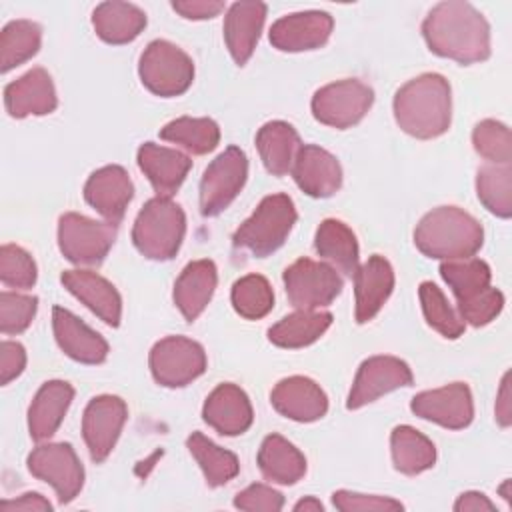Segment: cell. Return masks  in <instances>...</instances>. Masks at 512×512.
<instances>
[{
  "instance_id": "47",
  "label": "cell",
  "mask_w": 512,
  "mask_h": 512,
  "mask_svg": "<svg viewBox=\"0 0 512 512\" xmlns=\"http://www.w3.org/2000/svg\"><path fill=\"white\" fill-rule=\"evenodd\" d=\"M234 506L248 512H278L284 506V496L266 484H250L248 488L236 494Z\"/></svg>"
},
{
  "instance_id": "52",
  "label": "cell",
  "mask_w": 512,
  "mask_h": 512,
  "mask_svg": "<svg viewBox=\"0 0 512 512\" xmlns=\"http://www.w3.org/2000/svg\"><path fill=\"white\" fill-rule=\"evenodd\" d=\"M512 410H510V374L506 372L498 390V400H496V420L502 428L510 426L512 422Z\"/></svg>"
},
{
  "instance_id": "9",
  "label": "cell",
  "mask_w": 512,
  "mask_h": 512,
  "mask_svg": "<svg viewBox=\"0 0 512 512\" xmlns=\"http://www.w3.org/2000/svg\"><path fill=\"white\" fill-rule=\"evenodd\" d=\"M248 176V158L238 146H228L218 154L200 180V212L218 216L240 194Z\"/></svg>"
},
{
  "instance_id": "3",
  "label": "cell",
  "mask_w": 512,
  "mask_h": 512,
  "mask_svg": "<svg viewBox=\"0 0 512 512\" xmlns=\"http://www.w3.org/2000/svg\"><path fill=\"white\" fill-rule=\"evenodd\" d=\"M484 242L480 222L458 206H440L428 212L414 230L416 248L428 258H472Z\"/></svg>"
},
{
  "instance_id": "50",
  "label": "cell",
  "mask_w": 512,
  "mask_h": 512,
  "mask_svg": "<svg viewBox=\"0 0 512 512\" xmlns=\"http://www.w3.org/2000/svg\"><path fill=\"white\" fill-rule=\"evenodd\" d=\"M2 512H50L52 504L38 492H26L14 500H2Z\"/></svg>"
},
{
  "instance_id": "21",
  "label": "cell",
  "mask_w": 512,
  "mask_h": 512,
  "mask_svg": "<svg viewBox=\"0 0 512 512\" xmlns=\"http://www.w3.org/2000/svg\"><path fill=\"white\" fill-rule=\"evenodd\" d=\"M204 422L222 436H238L252 424L254 412L246 392L236 384L216 386L202 408Z\"/></svg>"
},
{
  "instance_id": "4",
  "label": "cell",
  "mask_w": 512,
  "mask_h": 512,
  "mask_svg": "<svg viewBox=\"0 0 512 512\" xmlns=\"http://www.w3.org/2000/svg\"><path fill=\"white\" fill-rule=\"evenodd\" d=\"M186 232L184 210L170 198L156 196L138 212L132 242L150 260H170L180 250Z\"/></svg>"
},
{
  "instance_id": "17",
  "label": "cell",
  "mask_w": 512,
  "mask_h": 512,
  "mask_svg": "<svg viewBox=\"0 0 512 512\" xmlns=\"http://www.w3.org/2000/svg\"><path fill=\"white\" fill-rule=\"evenodd\" d=\"M134 186L122 166H104L90 174L84 184L86 202L108 222L118 224L132 200Z\"/></svg>"
},
{
  "instance_id": "12",
  "label": "cell",
  "mask_w": 512,
  "mask_h": 512,
  "mask_svg": "<svg viewBox=\"0 0 512 512\" xmlns=\"http://www.w3.org/2000/svg\"><path fill=\"white\" fill-rule=\"evenodd\" d=\"M28 470L38 480L48 482L62 504L72 502L84 486V468L66 442L42 444L28 456Z\"/></svg>"
},
{
  "instance_id": "14",
  "label": "cell",
  "mask_w": 512,
  "mask_h": 512,
  "mask_svg": "<svg viewBox=\"0 0 512 512\" xmlns=\"http://www.w3.org/2000/svg\"><path fill=\"white\" fill-rule=\"evenodd\" d=\"M412 384L410 366L396 356H372L364 360L356 372L348 394L346 408L358 410L380 396Z\"/></svg>"
},
{
  "instance_id": "15",
  "label": "cell",
  "mask_w": 512,
  "mask_h": 512,
  "mask_svg": "<svg viewBox=\"0 0 512 512\" xmlns=\"http://www.w3.org/2000/svg\"><path fill=\"white\" fill-rule=\"evenodd\" d=\"M410 408L416 416L450 430L466 428L474 418L472 392L464 382H452L436 390L420 392L412 398Z\"/></svg>"
},
{
  "instance_id": "40",
  "label": "cell",
  "mask_w": 512,
  "mask_h": 512,
  "mask_svg": "<svg viewBox=\"0 0 512 512\" xmlns=\"http://www.w3.org/2000/svg\"><path fill=\"white\" fill-rule=\"evenodd\" d=\"M232 306L246 320L264 318L274 306V292L270 282L260 274H248L232 286Z\"/></svg>"
},
{
  "instance_id": "46",
  "label": "cell",
  "mask_w": 512,
  "mask_h": 512,
  "mask_svg": "<svg viewBox=\"0 0 512 512\" xmlns=\"http://www.w3.org/2000/svg\"><path fill=\"white\" fill-rule=\"evenodd\" d=\"M332 504L342 512H388L404 508L394 498L378 494H360L350 490H336L332 494Z\"/></svg>"
},
{
  "instance_id": "37",
  "label": "cell",
  "mask_w": 512,
  "mask_h": 512,
  "mask_svg": "<svg viewBox=\"0 0 512 512\" xmlns=\"http://www.w3.org/2000/svg\"><path fill=\"white\" fill-rule=\"evenodd\" d=\"M42 40V28L32 20H12L2 28L0 34V70L10 72L12 68L30 60Z\"/></svg>"
},
{
  "instance_id": "49",
  "label": "cell",
  "mask_w": 512,
  "mask_h": 512,
  "mask_svg": "<svg viewBox=\"0 0 512 512\" xmlns=\"http://www.w3.org/2000/svg\"><path fill=\"white\" fill-rule=\"evenodd\" d=\"M172 8L188 20H208L224 10V2L218 0H176Z\"/></svg>"
},
{
  "instance_id": "2",
  "label": "cell",
  "mask_w": 512,
  "mask_h": 512,
  "mask_svg": "<svg viewBox=\"0 0 512 512\" xmlns=\"http://www.w3.org/2000/svg\"><path fill=\"white\" fill-rule=\"evenodd\" d=\"M396 124L410 136L430 140L450 128L452 96L444 76L426 72L406 82L394 96Z\"/></svg>"
},
{
  "instance_id": "39",
  "label": "cell",
  "mask_w": 512,
  "mask_h": 512,
  "mask_svg": "<svg viewBox=\"0 0 512 512\" xmlns=\"http://www.w3.org/2000/svg\"><path fill=\"white\" fill-rule=\"evenodd\" d=\"M476 194L488 212L498 218L512 214V168L510 164H488L478 170Z\"/></svg>"
},
{
  "instance_id": "42",
  "label": "cell",
  "mask_w": 512,
  "mask_h": 512,
  "mask_svg": "<svg viewBox=\"0 0 512 512\" xmlns=\"http://www.w3.org/2000/svg\"><path fill=\"white\" fill-rule=\"evenodd\" d=\"M472 144L474 150L492 164H510L512 140L506 124L498 120L478 122L472 132Z\"/></svg>"
},
{
  "instance_id": "44",
  "label": "cell",
  "mask_w": 512,
  "mask_h": 512,
  "mask_svg": "<svg viewBox=\"0 0 512 512\" xmlns=\"http://www.w3.org/2000/svg\"><path fill=\"white\" fill-rule=\"evenodd\" d=\"M0 280L12 288H32L36 282L32 256L16 244H4L0 248Z\"/></svg>"
},
{
  "instance_id": "30",
  "label": "cell",
  "mask_w": 512,
  "mask_h": 512,
  "mask_svg": "<svg viewBox=\"0 0 512 512\" xmlns=\"http://www.w3.org/2000/svg\"><path fill=\"white\" fill-rule=\"evenodd\" d=\"M92 26L104 42L128 44L144 30L146 14L128 2H102L92 12Z\"/></svg>"
},
{
  "instance_id": "22",
  "label": "cell",
  "mask_w": 512,
  "mask_h": 512,
  "mask_svg": "<svg viewBox=\"0 0 512 512\" xmlns=\"http://www.w3.org/2000/svg\"><path fill=\"white\" fill-rule=\"evenodd\" d=\"M394 288V270L390 262L374 254L354 274V294H356V322H370L380 308L386 304Z\"/></svg>"
},
{
  "instance_id": "27",
  "label": "cell",
  "mask_w": 512,
  "mask_h": 512,
  "mask_svg": "<svg viewBox=\"0 0 512 512\" xmlns=\"http://www.w3.org/2000/svg\"><path fill=\"white\" fill-rule=\"evenodd\" d=\"M216 282L218 272L212 260H194L184 266L174 284V304L188 322H194L204 312Z\"/></svg>"
},
{
  "instance_id": "1",
  "label": "cell",
  "mask_w": 512,
  "mask_h": 512,
  "mask_svg": "<svg viewBox=\"0 0 512 512\" xmlns=\"http://www.w3.org/2000/svg\"><path fill=\"white\" fill-rule=\"evenodd\" d=\"M422 34L434 54L460 64L490 56V26L472 4L462 0L436 4L422 22Z\"/></svg>"
},
{
  "instance_id": "24",
  "label": "cell",
  "mask_w": 512,
  "mask_h": 512,
  "mask_svg": "<svg viewBox=\"0 0 512 512\" xmlns=\"http://www.w3.org/2000/svg\"><path fill=\"white\" fill-rule=\"evenodd\" d=\"M264 20L266 4L258 0L234 2L228 8L224 18V42L238 66H244L250 60L258 44Z\"/></svg>"
},
{
  "instance_id": "43",
  "label": "cell",
  "mask_w": 512,
  "mask_h": 512,
  "mask_svg": "<svg viewBox=\"0 0 512 512\" xmlns=\"http://www.w3.org/2000/svg\"><path fill=\"white\" fill-rule=\"evenodd\" d=\"M36 308H38L36 296H26V294L4 290L0 294V330H2V334L24 332L36 316Z\"/></svg>"
},
{
  "instance_id": "28",
  "label": "cell",
  "mask_w": 512,
  "mask_h": 512,
  "mask_svg": "<svg viewBox=\"0 0 512 512\" xmlns=\"http://www.w3.org/2000/svg\"><path fill=\"white\" fill-rule=\"evenodd\" d=\"M74 388L64 380H50L40 386L28 408V430L36 442L48 440L62 424Z\"/></svg>"
},
{
  "instance_id": "35",
  "label": "cell",
  "mask_w": 512,
  "mask_h": 512,
  "mask_svg": "<svg viewBox=\"0 0 512 512\" xmlns=\"http://www.w3.org/2000/svg\"><path fill=\"white\" fill-rule=\"evenodd\" d=\"M186 446L190 450V454L194 456V460L198 462L208 486L216 488V486H224L226 482H230L238 470V458L220 448L218 444H214L212 440H208L202 432H192L186 440Z\"/></svg>"
},
{
  "instance_id": "26",
  "label": "cell",
  "mask_w": 512,
  "mask_h": 512,
  "mask_svg": "<svg viewBox=\"0 0 512 512\" xmlns=\"http://www.w3.org/2000/svg\"><path fill=\"white\" fill-rule=\"evenodd\" d=\"M138 166L150 180L156 194L170 198L182 186L188 170L192 168V160L174 148L144 142L138 148Z\"/></svg>"
},
{
  "instance_id": "19",
  "label": "cell",
  "mask_w": 512,
  "mask_h": 512,
  "mask_svg": "<svg viewBox=\"0 0 512 512\" xmlns=\"http://www.w3.org/2000/svg\"><path fill=\"white\" fill-rule=\"evenodd\" d=\"M4 106L12 118L44 116L56 110L58 98L50 74L44 68H32L4 88Z\"/></svg>"
},
{
  "instance_id": "20",
  "label": "cell",
  "mask_w": 512,
  "mask_h": 512,
  "mask_svg": "<svg viewBox=\"0 0 512 512\" xmlns=\"http://www.w3.org/2000/svg\"><path fill=\"white\" fill-rule=\"evenodd\" d=\"M270 402L276 412L296 422H314L328 412L324 390L306 376L280 380L270 392Z\"/></svg>"
},
{
  "instance_id": "13",
  "label": "cell",
  "mask_w": 512,
  "mask_h": 512,
  "mask_svg": "<svg viewBox=\"0 0 512 512\" xmlns=\"http://www.w3.org/2000/svg\"><path fill=\"white\" fill-rule=\"evenodd\" d=\"M126 418L128 408L118 396L102 394L88 402L82 416V436L94 462H104L108 458Z\"/></svg>"
},
{
  "instance_id": "25",
  "label": "cell",
  "mask_w": 512,
  "mask_h": 512,
  "mask_svg": "<svg viewBox=\"0 0 512 512\" xmlns=\"http://www.w3.org/2000/svg\"><path fill=\"white\" fill-rule=\"evenodd\" d=\"M60 280L64 288L88 306L102 322L114 328L120 324L122 298L106 278L90 270H66Z\"/></svg>"
},
{
  "instance_id": "32",
  "label": "cell",
  "mask_w": 512,
  "mask_h": 512,
  "mask_svg": "<svg viewBox=\"0 0 512 512\" xmlns=\"http://www.w3.org/2000/svg\"><path fill=\"white\" fill-rule=\"evenodd\" d=\"M260 472L278 484H296L306 472L304 454L280 434H270L258 450Z\"/></svg>"
},
{
  "instance_id": "36",
  "label": "cell",
  "mask_w": 512,
  "mask_h": 512,
  "mask_svg": "<svg viewBox=\"0 0 512 512\" xmlns=\"http://www.w3.org/2000/svg\"><path fill=\"white\" fill-rule=\"evenodd\" d=\"M160 138L182 146L192 154H208L220 142V128L212 118L182 116L160 130Z\"/></svg>"
},
{
  "instance_id": "51",
  "label": "cell",
  "mask_w": 512,
  "mask_h": 512,
  "mask_svg": "<svg viewBox=\"0 0 512 512\" xmlns=\"http://www.w3.org/2000/svg\"><path fill=\"white\" fill-rule=\"evenodd\" d=\"M454 510L456 512H482L494 510V504L488 500V496H484L482 492H464L458 496V500L454 502Z\"/></svg>"
},
{
  "instance_id": "18",
  "label": "cell",
  "mask_w": 512,
  "mask_h": 512,
  "mask_svg": "<svg viewBox=\"0 0 512 512\" xmlns=\"http://www.w3.org/2000/svg\"><path fill=\"white\" fill-rule=\"evenodd\" d=\"M292 176L298 188L312 198H328L342 186L340 162L316 144H306L298 150Z\"/></svg>"
},
{
  "instance_id": "41",
  "label": "cell",
  "mask_w": 512,
  "mask_h": 512,
  "mask_svg": "<svg viewBox=\"0 0 512 512\" xmlns=\"http://www.w3.org/2000/svg\"><path fill=\"white\" fill-rule=\"evenodd\" d=\"M418 296H420L424 318L436 332H440L444 338H452V340L464 332L462 318L452 310L446 296L442 294V290L436 284L422 282L418 288Z\"/></svg>"
},
{
  "instance_id": "54",
  "label": "cell",
  "mask_w": 512,
  "mask_h": 512,
  "mask_svg": "<svg viewBox=\"0 0 512 512\" xmlns=\"http://www.w3.org/2000/svg\"><path fill=\"white\" fill-rule=\"evenodd\" d=\"M508 484H510V480H506V482L502 484V488H500V494L504 496V500H506V502H510V494H508Z\"/></svg>"
},
{
  "instance_id": "5",
  "label": "cell",
  "mask_w": 512,
  "mask_h": 512,
  "mask_svg": "<svg viewBox=\"0 0 512 512\" xmlns=\"http://www.w3.org/2000/svg\"><path fill=\"white\" fill-rule=\"evenodd\" d=\"M294 224L296 208L292 198L286 194H272L266 196L254 214L238 226L232 242L236 248H242L256 258H264L286 242Z\"/></svg>"
},
{
  "instance_id": "33",
  "label": "cell",
  "mask_w": 512,
  "mask_h": 512,
  "mask_svg": "<svg viewBox=\"0 0 512 512\" xmlns=\"http://www.w3.org/2000/svg\"><path fill=\"white\" fill-rule=\"evenodd\" d=\"M332 324L330 312L320 310H296L284 316L268 330L272 344L280 348H304L316 342Z\"/></svg>"
},
{
  "instance_id": "48",
  "label": "cell",
  "mask_w": 512,
  "mask_h": 512,
  "mask_svg": "<svg viewBox=\"0 0 512 512\" xmlns=\"http://www.w3.org/2000/svg\"><path fill=\"white\" fill-rule=\"evenodd\" d=\"M26 366V350L22 344L4 340L0 344V374H2V384H10L14 378L22 374Z\"/></svg>"
},
{
  "instance_id": "8",
  "label": "cell",
  "mask_w": 512,
  "mask_h": 512,
  "mask_svg": "<svg viewBox=\"0 0 512 512\" xmlns=\"http://www.w3.org/2000/svg\"><path fill=\"white\" fill-rule=\"evenodd\" d=\"M372 102V88L356 78H348L316 90L312 96V114L318 122L344 130L358 124Z\"/></svg>"
},
{
  "instance_id": "23",
  "label": "cell",
  "mask_w": 512,
  "mask_h": 512,
  "mask_svg": "<svg viewBox=\"0 0 512 512\" xmlns=\"http://www.w3.org/2000/svg\"><path fill=\"white\" fill-rule=\"evenodd\" d=\"M52 328L60 350L72 360L82 364H100L106 360L108 342L72 312L54 306Z\"/></svg>"
},
{
  "instance_id": "10",
  "label": "cell",
  "mask_w": 512,
  "mask_h": 512,
  "mask_svg": "<svg viewBox=\"0 0 512 512\" xmlns=\"http://www.w3.org/2000/svg\"><path fill=\"white\" fill-rule=\"evenodd\" d=\"M284 288L294 308L318 310L336 300L342 292V278L330 264L298 258L284 270Z\"/></svg>"
},
{
  "instance_id": "7",
  "label": "cell",
  "mask_w": 512,
  "mask_h": 512,
  "mask_svg": "<svg viewBox=\"0 0 512 512\" xmlns=\"http://www.w3.org/2000/svg\"><path fill=\"white\" fill-rule=\"evenodd\" d=\"M116 240V224L66 212L58 220V246L74 264H100Z\"/></svg>"
},
{
  "instance_id": "34",
  "label": "cell",
  "mask_w": 512,
  "mask_h": 512,
  "mask_svg": "<svg viewBox=\"0 0 512 512\" xmlns=\"http://www.w3.org/2000/svg\"><path fill=\"white\" fill-rule=\"evenodd\" d=\"M390 450L394 468L402 474L414 476L434 466L436 448L430 438L412 426H396L390 436Z\"/></svg>"
},
{
  "instance_id": "31",
  "label": "cell",
  "mask_w": 512,
  "mask_h": 512,
  "mask_svg": "<svg viewBox=\"0 0 512 512\" xmlns=\"http://www.w3.org/2000/svg\"><path fill=\"white\" fill-rule=\"evenodd\" d=\"M316 252L338 268L346 276H354L358 270V240L354 232L336 218H326L320 222L314 236Z\"/></svg>"
},
{
  "instance_id": "6",
  "label": "cell",
  "mask_w": 512,
  "mask_h": 512,
  "mask_svg": "<svg viewBox=\"0 0 512 512\" xmlns=\"http://www.w3.org/2000/svg\"><path fill=\"white\" fill-rule=\"evenodd\" d=\"M142 84L156 96L172 98L184 94L194 80L192 58L166 40L150 42L138 62Z\"/></svg>"
},
{
  "instance_id": "45",
  "label": "cell",
  "mask_w": 512,
  "mask_h": 512,
  "mask_svg": "<svg viewBox=\"0 0 512 512\" xmlns=\"http://www.w3.org/2000/svg\"><path fill=\"white\" fill-rule=\"evenodd\" d=\"M502 308H504V294L492 286L480 292L478 296H474L472 300L458 304L462 322L476 328L492 322L502 312Z\"/></svg>"
},
{
  "instance_id": "53",
  "label": "cell",
  "mask_w": 512,
  "mask_h": 512,
  "mask_svg": "<svg viewBox=\"0 0 512 512\" xmlns=\"http://www.w3.org/2000/svg\"><path fill=\"white\" fill-rule=\"evenodd\" d=\"M294 510L296 512H322L324 510V506H322V502L320 500H316L314 496H306V498H302L300 502H296L294 504Z\"/></svg>"
},
{
  "instance_id": "16",
  "label": "cell",
  "mask_w": 512,
  "mask_h": 512,
  "mask_svg": "<svg viewBox=\"0 0 512 512\" xmlns=\"http://www.w3.org/2000/svg\"><path fill=\"white\" fill-rule=\"evenodd\" d=\"M334 20L328 12H294L276 20L270 28V42L280 52H304L320 48L332 34Z\"/></svg>"
},
{
  "instance_id": "38",
  "label": "cell",
  "mask_w": 512,
  "mask_h": 512,
  "mask_svg": "<svg viewBox=\"0 0 512 512\" xmlns=\"http://www.w3.org/2000/svg\"><path fill=\"white\" fill-rule=\"evenodd\" d=\"M440 274L444 282L452 288L458 304L472 300L486 288H490V266L480 258H462V260H446L440 266Z\"/></svg>"
},
{
  "instance_id": "11",
  "label": "cell",
  "mask_w": 512,
  "mask_h": 512,
  "mask_svg": "<svg viewBox=\"0 0 512 512\" xmlns=\"http://www.w3.org/2000/svg\"><path fill=\"white\" fill-rule=\"evenodd\" d=\"M150 370L158 384L180 388L204 374L206 352L196 340L186 336H166L150 350Z\"/></svg>"
},
{
  "instance_id": "29",
  "label": "cell",
  "mask_w": 512,
  "mask_h": 512,
  "mask_svg": "<svg viewBox=\"0 0 512 512\" xmlns=\"http://www.w3.org/2000/svg\"><path fill=\"white\" fill-rule=\"evenodd\" d=\"M256 148L266 170L274 176H284L292 170L302 144L292 124L272 120L258 130Z\"/></svg>"
}]
</instances>
